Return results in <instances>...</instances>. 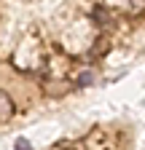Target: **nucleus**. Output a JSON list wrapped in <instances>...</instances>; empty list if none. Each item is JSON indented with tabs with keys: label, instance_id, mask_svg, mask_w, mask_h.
Listing matches in <instances>:
<instances>
[{
	"label": "nucleus",
	"instance_id": "nucleus-1",
	"mask_svg": "<svg viewBox=\"0 0 145 150\" xmlns=\"http://www.w3.org/2000/svg\"><path fill=\"white\" fill-rule=\"evenodd\" d=\"M14 99L8 97V94L3 91V88H0V123H8L11 118H14Z\"/></svg>",
	"mask_w": 145,
	"mask_h": 150
},
{
	"label": "nucleus",
	"instance_id": "nucleus-2",
	"mask_svg": "<svg viewBox=\"0 0 145 150\" xmlns=\"http://www.w3.org/2000/svg\"><path fill=\"white\" fill-rule=\"evenodd\" d=\"M92 19H94L97 27H110V24H113V16H110V11H107V8H94V11H92Z\"/></svg>",
	"mask_w": 145,
	"mask_h": 150
},
{
	"label": "nucleus",
	"instance_id": "nucleus-3",
	"mask_svg": "<svg viewBox=\"0 0 145 150\" xmlns=\"http://www.w3.org/2000/svg\"><path fill=\"white\" fill-rule=\"evenodd\" d=\"M75 83H78V86H92V83H94V75H92V72H81L78 78H75Z\"/></svg>",
	"mask_w": 145,
	"mask_h": 150
},
{
	"label": "nucleus",
	"instance_id": "nucleus-4",
	"mask_svg": "<svg viewBox=\"0 0 145 150\" xmlns=\"http://www.w3.org/2000/svg\"><path fill=\"white\" fill-rule=\"evenodd\" d=\"M14 150H32V145H30V139H24V137H19L14 142Z\"/></svg>",
	"mask_w": 145,
	"mask_h": 150
},
{
	"label": "nucleus",
	"instance_id": "nucleus-5",
	"mask_svg": "<svg viewBox=\"0 0 145 150\" xmlns=\"http://www.w3.org/2000/svg\"><path fill=\"white\" fill-rule=\"evenodd\" d=\"M132 6L134 8H145V0H132Z\"/></svg>",
	"mask_w": 145,
	"mask_h": 150
}]
</instances>
